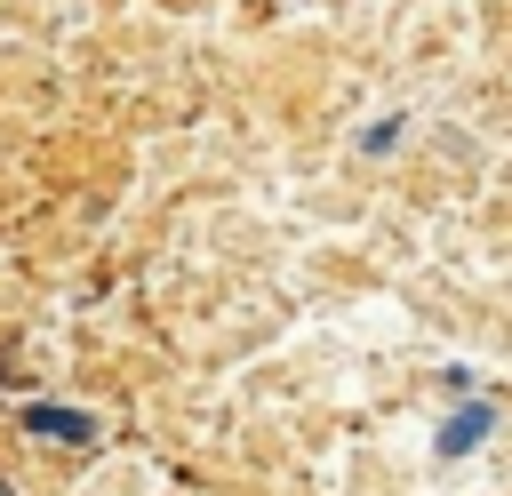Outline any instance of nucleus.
<instances>
[{
	"instance_id": "obj_1",
	"label": "nucleus",
	"mask_w": 512,
	"mask_h": 496,
	"mask_svg": "<svg viewBox=\"0 0 512 496\" xmlns=\"http://www.w3.org/2000/svg\"><path fill=\"white\" fill-rule=\"evenodd\" d=\"M24 432H40V440H64V448H80V440H88L96 424H88L80 408H48V400H40V408H24Z\"/></svg>"
},
{
	"instance_id": "obj_2",
	"label": "nucleus",
	"mask_w": 512,
	"mask_h": 496,
	"mask_svg": "<svg viewBox=\"0 0 512 496\" xmlns=\"http://www.w3.org/2000/svg\"><path fill=\"white\" fill-rule=\"evenodd\" d=\"M488 424H496V408H488V400H472V408H456V416L440 424V456H472Z\"/></svg>"
},
{
	"instance_id": "obj_3",
	"label": "nucleus",
	"mask_w": 512,
	"mask_h": 496,
	"mask_svg": "<svg viewBox=\"0 0 512 496\" xmlns=\"http://www.w3.org/2000/svg\"><path fill=\"white\" fill-rule=\"evenodd\" d=\"M0 496H16V488H8V480H0Z\"/></svg>"
}]
</instances>
